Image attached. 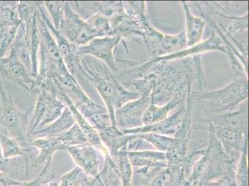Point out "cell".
<instances>
[{
  "instance_id": "cell-1",
  "label": "cell",
  "mask_w": 249,
  "mask_h": 186,
  "mask_svg": "<svg viewBox=\"0 0 249 186\" xmlns=\"http://www.w3.org/2000/svg\"><path fill=\"white\" fill-rule=\"evenodd\" d=\"M80 56L78 71L94 86L105 103L111 125L117 126L115 111L129 101L139 98V93L127 90L103 62L92 56Z\"/></svg>"
},
{
  "instance_id": "cell-2",
  "label": "cell",
  "mask_w": 249,
  "mask_h": 186,
  "mask_svg": "<svg viewBox=\"0 0 249 186\" xmlns=\"http://www.w3.org/2000/svg\"><path fill=\"white\" fill-rule=\"evenodd\" d=\"M0 125L5 128L11 137L17 140L25 150L28 152L31 159V151L35 147L28 140L29 116L31 110L22 112L18 110L12 97L4 89L0 81Z\"/></svg>"
},
{
  "instance_id": "cell-3",
  "label": "cell",
  "mask_w": 249,
  "mask_h": 186,
  "mask_svg": "<svg viewBox=\"0 0 249 186\" xmlns=\"http://www.w3.org/2000/svg\"><path fill=\"white\" fill-rule=\"evenodd\" d=\"M234 77L228 85L221 89L211 92H194L191 96L198 100L218 101L223 108L220 112H228L232 108L248 99L249 83L248 72L244 70H234Z\"/></svg>"
},
{
  "instance_id": "cell-4",
  "label": "cell",
  "mask_w": 249,
  "mask_h": 186,
  "mask_svg": "<svg viewBox=\"0 0 249 186\" xmlns=\"http://www.w3.org/2000/svg\"><path fill=\"white\" fill-rule=\"evenodd\" d=\"M66 107V104L58 98L55 93L42 88L29 122L28 137L36 129L38 130L55 121Z\"/></svg>"
},
{
  "instance_id": "cell-5",
  "label": "cell",
  "mask_w": 249,
  "mask_h": 186,
  "mask_svg": "<svg viewBox=\"0 0 249 186\" xmlns=\"http://www.w3.org/2000/svg\"><path fill=\"white\" fill-rule=\"evenodd\" d=\"M59 31L76 46L85 45L94 38L103 37L87 21L77 14L67 1L64 3V13Z\"/></svg>"
},
{
  "instance_id": "cell-6",
  "label": "cell",
  "mask_w": 249,
  "mask_h": 186,
  "mask_svg": "<svg viewBox=\"0 0 249 186\" xmlns=\"http://www.w3.org/2000/svg\"><path fill=\"white\" fill-rule=\"evenodd\" d=\"M220 51L228 56V51L223 40L220 36L217 35L216 32L213 31L211 36L204 41L200 42L194 46L187 47L182 51L174 52L169 55L157 56L148 61L144 64L136 69L138 74L140 76H144L148 71L151 66L160 62H170L173 60L188 57L191 56L199 55L210 51Z\"/></svg>"
},
{
  "instance_id": "cell-7",
  "label": "cell",
  "mask_w": 249,
  "mask_h": 186,
  "mask_svg": "<svg viewBox=\"0 0 249 186\" xmlns=\"http://www.w3.org/2000/svg\"><path fill=\"white\" fill-rule=\"evenodd\" d=\"M138 92L140 95L139 98L128 102L115 111L116 125L121 130L142 126V115L152 101L153 90L142 88Z\"/></svg>"
},
{
  "instance_id": "cell-8",
  "label": "cell",
  "mask_w": 249,
  "mask_h": 186,
  "mask_svg": "<svg viewBox=\"0 0 249 186\" xmlns=\"http://www.w3.org/2000/svg\"><path fill=\"white\" fill-rule=\"evenodd\" d=\"M0 76L18 84L31 93H37L42 89V84L22 64L12 47L8 55L0 60Z\"/></svg>"
},
{
  "instance_id": "cell-9",
  "label": "cell",
  "mask_w": 249,
  "mask_h": 186,
  "mask_svg": "<svg viewBox=\"0 0 249 186\" xmlns=\"http://www.w3.org/2000/svg\"><path fill=\"white\" fill-rule=\"evenodd\" d=\"M122 38L119 35L94 38L87 44L76 46V55L92 56L103 62L116 75L120 70L115 60L114 52Z\"/></svg>"
},
{
  "instance_id": "cell-10",
  "label": "cell",
  "mask_w": 249,
  "mask_h": 186,
  "mask_svg": "<svg viewBox=\"0 0 249 186\" xmlns=\"http://www.w3.org/2000/svg\"><path fill=\"white\" fill-rule=\"evenodd\" d=\"M67 150L77 167L90 178H96L103 168L105 162L103 153L89 142L70 147Z\"/></svg>"
},
{
  "instance_id": "cell-11",
  "label": "cell",
  "mask_w": 249,
  "mask_h": 186,
  "mask_svg": "<svg viewBox=\"0 0 249 186\" xmlns=\"http://www.w3.org/2000/svg\"><path fill=\"white\" fill-rule=\"evenodd\" d=\"M55 94L59 99H61L63 103L66 104L68 108L71 111L75 120L76 124L78 125L81 129L84 135L87 138L88 142L93 145L97 149H99L104 156L110 155L109 151L104 145L99 135L98 131L95 129L94 127L88 121L83 115L81 114L78 109L74 106V104L70 100L69 96H67L64 93L61 92L55 86L54 90Z\"/></svg>"
},
{
  "instance_id": "cell-12",
  "label": "cell",
  "mask_w": 249,
  "mask_h": 186,
  "mask_svg": "<svg viewBox=\"0 0 249 186\" xmlns=\"http://www.w3.org/2000/svg\"><path fill=\"white\" fill-rule=\"evenodd\" d=\"M186 106L183 107L178 112L171 116L160 122H156L146 126H142L140 128L124 129L121 130L124 134H141V133H156L160 135L175 134L180 129L184 119Z\"/></svg>"
},
{
  "instance_id": "cell-13",
  "label": "cell",
  "mask_w": 249,
  "mask_h": 186,
  "mask_svg": "<svg viewBox=\"0 0 249 186\" xmlns=\"http://www.w3.org/2000/svg\"><path fill=\"white\" fill-rule=\"evenodd\" d=\"M208 123L211 126L225 153L234 160V156L238 152L241 153L244 145L248 142V133L228 127L213 128L209 122L208 121Z\"/></svg>"
},
{
  "instance_id": "cell-14",
  "label": "cell",
  "mask_w": 249,
  "mask_h": 186,
  "mask_svg": "<svg viewBox=\"0 0 249 186\" xmlns=\"http://www.w3.org/2000/svg\"><path fill=\"white\" fill-rule=\"evenodd\" d=\"M42 13L45 23L51 31L52 35L55 38L56 44L58 45L61 56L64 61L67 69L70 74L74 76V74L78 71V64L80 56L76 55V45L71 44L60 31L54 28L52 22L50 21L48 17L45 14L44 9L42 7Z\"/></svg>"
},
{
  "instance_id": "cell-15",
  "label": "cell",
  "mask_w": 249,
  "mask_h": 186,
  "mask_svg": "<svg viewBox=\"0 0 249 186\" xmlns=\"http://www.w3.org/2000/svg\"><path fill=\"white\" fill-rule=\"evenodd\" d=\"M98 131L102 142L108 149L111 156L116 153L136 137L135 134H124L117 126H104L95 128Z\"/></svg>"
},
{
  "instance_id": "cell-16",
  "label": "cell",
  "mask_w": 249,
  "mask_h": 186,
  "mask_svg": "<svg viewBox=\"0 0 249 186\" xmlns=\"http://www.w3.org/2000/svg\"><path fill=\"white\" fill-rule=\"evenodd\" d=\"M208 121L213 128H232L248 133V105L242 106L236 111H228L212 116Z\"/></svg>"
},
{
  "instance_id": "cell-17",
  "label": "cell",
  "mask_w": 249,
  "mask_h": 186,
  "mask_svg": "<svg viewBox=\"0 0 249 186\" xmlns=\"http://www.w3.org/2000/svg\"><path fill=\"white\" fill-rule=\"evenodd\" d=\"M32 145L39 151V154L32 163V167H35L52 163L56 151L67 150L66 147L58 137L36 138L32 142Z\"/></svg>"
},
{
  "instance_id": "cell-18",
  "label": "cell",
  "mask_w": 249,
  "mask_h": 186,
  "mask_svg": "<svg viewBox=\"0 0 249 186\" xmlns=\"http://www.w3.org/2000/svg\"><path fill=\"white\" fill-rule=\"evenodd\" d=\"M184 11L185 25V37L187 47L194 46L201 42L204 31L206 22L202 18L192 14L191 8L186 1H181Z\"/></svg>"
},
{
  "instance_id": "cell-19",
  "label": "cell",
  "mask_w": 249,
  "mask_h": 186,
  "mask_svg": "<svg viewBox=\"0 0 249 186\" xmlns=\"http://www.w3.org/2000/svg\"><path fill=\"white\" fill-rule=\"evenodd\" d=\"M76 124L73 114L69 108H65L62 114L55 121L37 130L32 135L39 137H53L62 134L70 130Z\"/></svg>"
},
{
  "instance_id": "cell-20",
  "label": "cell",
  "mask_w": 249,
  "mask_h": 186,
  "mask_svg": "<svg viewBox=\"0 0 249 186\" xmlns=\"http://www.w3.org/2000/svg\"><path fill=\"white\" fill-rule=\"evenodd\" d=\"M129 160L132 167H167L166 153L153 150L127 151Z\"/></svg>"
},
{
  "instance_id": "cell-21",
  "label": "cell",
  "mask_w": 249,
  "mask_h": 186,
  "mask_svg": "<svg viewBox=\"0 0 249 186\" xmlns=\"http://www.w3.org/2000/svg\"><path fill=\"white\" fill-rule=\"evenodd\" d=\"M183 101V97L177 95L164 105L158 106L151 101L150 105L142 115V126L160 122L168 117L169 112Z\"/></svg>"
},
{
  "instance_id": "cell-22",
  "label": "cell",
  "mask_w": 249,
  "mask_h": 186,
  "mask_svg": "<svg viewBox=\"0 0 249 186\" xmlns=\"http://www.w3.org/2000/svg\"><path fill=\"white\" fill-rule=\"evenodd\" d=\"M26 28L27 38L29 45V51L32 63L31 74L36 78L38 76V55H39L40 42V35L38 29L37 12L34 17L32 23Z\"/></svg>"
},
{
  "instance_id": "cell-23",
  "label": "cell",
  "mask_w": 249,
  "mask_h": 186,
  "mask_svg": "<svg viewBox=\"0 0 249 186\" xmlns=\"http://www.w3.org/2000/svg\"><path fill=\"white\" fill-rule=\"evenodd\" d=\"M12 48L15 50L16 54L22 64L31 73L32 63L29 51L28 38H27L26 28L23 22H21L18 29L17 36L13 42Z\"/></svg>"
},
{
  "instance_id": "cell-24",
  "label": "cell",
  "mask_w": 249,
  "mask_h": 186,
  "mask_svg": "<svg viewBox=\"0 0 249 186\" xmlns=\"http://www.w3.org/2000/svg\"><path fill=\"white\" fill-rule=\"evenodd\" d=\"M22 21H9L0 24V60L10 51Z\"/></svg>"
},
{
  "instance_id": "cell-25",
  "label": "cell",
  "mask_w": 249,
  "mask_h": 186,
  "mask_svg": "<svg viewBox=\"0 0 249 186\" xmlns=\"http://www.w3.org/2000/svg\"><path fill=\"white\" fill-rule=\"evenodd\" d=\"M126 147L118 151L115 156L119 158V165L117 166L122 186H132V166L129 160Z\"/></svg>"
},
{
  "instance_id": "cell-26",
  "label": "cell",
  "mask_w": 249,
  "mask_h": 186,
  "mask_svg": "<svg viewBox=\"0 0 249 186\" xmlns=\"http://www.w3.org/2000/svg\"><path fill=\"white\" fill-rule=\"evenodd\" d=\"M144 141L148 142L159 151L166 153L169 149L173 148L176 143V138L164 135L148 133L137 134Z\"/></svg>"
},
{
  "instance_id": "cell-27",
  "label": "cell",
  "mask_w": 249,
  "mask_h": 186,
  "mask_svg": "<svg viewBox=\"0 0 249 186\" xmlns=\"http://www.w3.org/2000/svg\"><path fill=\"white\" fill-rule=\"evenodd\" d=\"M0 144L4 158L6 160H11L17 156L25 155L26 153H28L15 138L1 133H0Z\"/></svg>"
},
{
  "instance_id": "cell-28",
  "label": "cell",
  "mask_w": 249,
  "mask_h": 186,
  "mask_svg": "<svg viewBox=\"0 0 249 186\" xmlns=\"http://www.w3.org/2000/svg\"><path fill=\"white\" fill-rule=\"evenodd\" d=\"M90 178L80 167H76L62 176L58 186H81Z\"/></svg>"
},
{
  "instance_id": "cell-29",
  "label": "cell",
  "mask_w": 249,
  "mask_h": 186,
  "mask_svg": "<svg viewBox=\"0 0 249 186\" xmlns=\"http://www.w3.org/2000/svg\"><path fill=\"white\" fill-rule=\"evenodd\" d=\"M65 145L67 149L70 147L75 146L88 142L78 125L74 124L70 130L60 135L56 136Z\"/></svg>"
},
{
  "instance_id": "cell-30",
  "label": "cell",
  "mask_w": 249,
  "mask_h": 186,
  "mask_svg": "<svg viewBox=\"0 0 249 186\" xmlns=\"http://www.w3.org/2000/svg\"><path fill=\"white\" fill-rule=\"evenodd\" d=\"M38 2L18 1L17 9L20 20L27 27L31 24L37 12Z\"/></svg>"
},
{
  "instance_id": "cell-31",
  "label": "cell",
  "mask_w": 249,
  "mask_h": 186,
  "mask_svg": "<svg viewBox=\"0 0 249 186\" xmlns=\"http://www.w3.org/2000/svg\"><path fill=\"white\" fill-rule=\"evenodd\" d=\"M88 23L100 33L102 36H113L114 33L108 18L97 13L87 20Z\"/></svg>"
},
{
  "instance_id": "cell-32",
  "label": "cell",
  "mask_w": 249,
  "mask_h": 186,
  "mask_svg": "<svg viewBox=\"0 0 249 186\" xmlns=\"http://www.w3.org/2000/svg\"><path fill=\"white\" fill-rule=\"evenodd\" d=\"M65 1H45L44 4L45 8L51 15L52 24L56 30H59L64 13Z\"/></svg>"
},
{
  "instance_id": "cell-33",
  "label": "cell",
  "mask_w": 249,
  "mask_h": 186,
  "mask_svg": "<svg viewBox=\"0 0 249 186\" xmlns=\"http://www.w3.org/2000/svg\"><path fill=\"white\" fill-rule=\"evenodd\" d=\"M248 142L244 145L241 152V156L236 174L237 186H248Z\"/></svg>"
},
{
  "instance_id": "cell-34",
  "label": "cell",
  "mask_w": 249,
  "mask_h": 186,
  "mask_svg": "<svg viewBox=\"0 0 249 186\" xmlns=\"http://www.w3.org/2000/svg\"><path fill=\"white\" fill-rule=\"evenodd\" d=\"M51 163H46L43 167L42 171L36 177L29 182L21 183L20 185L15 186H41L44 183L49 181H53L56 178V174L53 173L50 176H47L49 169L51 167Z\"/></svg>"
},
{
  "instance_id": "cell-35",
  "label": "cell",
  "mask_w": 249,
  "mask_h": 186,
  "mask_svg": "<svg viewBox=\"0 0 249 186\" xmlns=\"http://www.w3.org/2000/svg\"><path fill=\"white\" fill-rule=\"evenodd\" d=\"M212 180L200 184L198 186H237L235 181V174H230L219 178L218 180Z\"/></svg>"
},
{
  "instance_id": "cell-36",
  "label": "cell",
  "mask_w": 249,
  "mask_h": 186,
  "mask_svg": "<svg viewBox=\"0 0 249 186\" xmlns=\"http://www.w3.org/2000/svg\"><path fill=\"white\" fill-rule=\"evenodd\" d=\"M10 162V160H6V159L4 158L3 152H2L1 144H0V171L11 176L10 165H9Z\"/></svg>"
},
{
  "instance_id": "cell-37",
  "label": "cell",
  "mask_w": 249,
  "mask_h": 186,
  "mask_svg": "<svg viewBox=\"0 0 249 186\" xmlns=\"http://www.w3.org/2000/svg\"><path fill=\"white\" fill-rule=\"evenodd\" d=\"M81 186H103V185L99 177L97 176L96 178H90L89 181Z\"/></svg>"
},
{
  "instance_id": "cell-38",
  "label": "cell",
  "mask_w": 249,
  "mask_h": 186,
  "mask_svg": "<svg viewBox=\"0 0 249 186\" xmlns=\"http://www.w3.org/2000/svg\"><path fill=\"white\" fill-rule=\"evenodd\" d=\"M59 183L57 181H51L42 185L41 186H58Z\"/></svg>"
}]
</instances>
